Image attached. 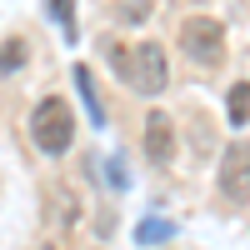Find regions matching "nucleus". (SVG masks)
I'll return each instance as SVG.
<instances>
[{"instance_id": "12", "label": "nucleus", "mask_w": 250, "mask_h": 250, "mask_svg": "<svg viewBox=\"0 0 250 250\" xmlns=\"http://www.w3.org/2000/svg\"><path fill=\"white\" fill-rule=\"evenodd\" d=\"M245 175H250V155H245Z\"/></svg>"}, {"instance_id": "1", "label": "nucleus", "mask_w": 250, "mask_h": 250, "mask_svg": "<svg viewBox=\"0 0 250 250\" xmlns=\"http://www.w3.org/2000/svg\"><path fill=\"white\" fill-rule=\"evenodd\" d=\"M30 140L45 155H65L70 150V140H75V110H70L65 95L35 100V110H30Z\"/></svg>"}, {"instance_id": "5", "label": "nucleus", "mask_w": 250, "mask_h": 250, "mask_svg": "<svg viewBox=\"0 0 250 250\" xmlns=\"http://www.w3.org/2000/svg\"><path fill=\"white\" fill-rule=\"evenodd\" d=\"M245 155H250V150H240V145H235V150L225 155V170H220V185H225V195H235V200H245V195H250V175H245Z\"/></svg>"}, {"instance_id": "8", "label": "nucleus", "mask_w": 250, "mask_h": 250, "mask_svg": "<svg viewBox=\"0 0 250 250\" xmlns=\"http://www.w3.org/2000/svg\"><path fill=\"white\" fill-rule=\"evenodd\" d=\"M225 110H230V125H245L250 120V80H240V85L230 90V105H225Z\"/></svg>"}, {"instance_id": "2", "label": "nucleus", "mask_w": 250, "mask_h": 250, "mask_svg": "<svg viewBox=\"0 0 250 250\" xmlns=\"http://www.w3.org/2000/svg\"><path fill=\"white\" fill-rule=\"evenodd\" d=\"M120 80H125L135 95H160L165 85H170V60H165V50L155 45V40H135V45L125 50Z\"/></svg>"}, {"instance_id": "10", "label": "nucleus", "mask_w": 250, "mask_h": 250, "mask_svg": "<svg viewBox=\"0 0 250 250\" xmlns=\"http://www.w3.org/2000/svg\"><path fill=\"white\" fill-rule=\"evenodd\" d=\"M145 15H150V0H120V10H115V20H125V25H140Z\"/></svg>"}, {"instance_id": "7", "label": "nucleus", "mask_w": 250, "mask_h": 250, "mask_svg": "<svg viewBox=\"0 0 250 250\" xmlns=\"http://www.w3.org/2000/svg\"><path fill=\"white\" fill-rule=\"evenodd\" d=\"M25 55H30V45H25V40H5V45H0V75L20 70V65H25Z\"/></svg>"}, {"instance_id": "6", "label": "nucleus", "mask_w": 250, "mask_h": 250, "mask_svg": "<svg viewBox=\"0 0 250 250\" xmlns=\"http://www.w3.org/2000/svg\"><path fill=\"white\" fill-rule=\"evenodd\" d=\"M75 85H80V100H85V110H90V120H95V125H105V110H100V95H95V80H90V70H85V65H75Z\"/></svg>"}, {"instance_id": "4", "label": "nucleus", "mask_w": 250, "mask_h": 250, "mask_svg": "<svg viewBox=\"0 0 250 250\" xmlns=\"http://www.w3.org/2000/svg\"><path fill=\"white\" fill-rule=\"evenodd\" d=\"M140 145H145V155H150V165H170L175 160V120L165 115V110H150Z\"/></svg>"}, {"instance_id": "13", "label": "nucleus", "mask_w": 250, "mask_h": 250, "mask_svg": "<svg viewBox=\"0 0 250 250\" xmlns=\"http://www.w3.org/2000/svg\"><path fill=\"white\" fill-rule=\"evenodd\" d=\"M45 250H50V245H45Z\"/></svg>"}, {"instance_id": "9", "label": "nucleus", "mask_w": 250, "mask_h": 250, "mask_svg": "<svg viewBox=\"0 0 250 250\" xmlns=\"http://www.w3.org/2000/svg\"><path fill=\"white\" fill-rule=\"evenodd\" d=\"M50 15H55V25L65 30V40L75 45V0H50Z\"/></svg>"}, {"instance_id": "3", "label": "nucleus", "mask_w": 250, "mask_h": 250, "mask_svg": "<svg viewBox=\"0 0 250 250\" xmlns=\"http://www.w3.org/2000/svg\"><path fill=\"white\" fill-rule=\"evenodd\" d=\"M180 50L195 65H220L225 55V25L215 15H185L180 20Z\"/></svg>"}, {"instance_id": "11", "label": "nucleus", "mask_w": 250, "mask_h": 250, "mask_svg": "<svg viewBox=\"0 0 250 250\" xmlns=\"http://www.w3.org/2000/svg\"><path fill=\"white\" fill-rule=\"evenodd\" d=\"M160 235H170V225H150V220L140 225V240H160Z\"/></svg>"}]
</instances>
